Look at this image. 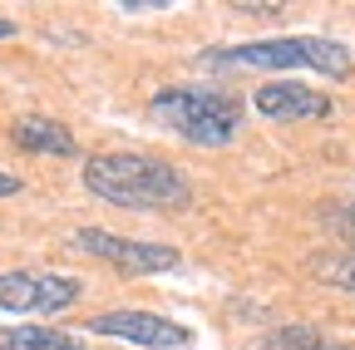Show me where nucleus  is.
Instances as JSON below:
<instances>
[{
    "instance_id": "nucleus-6",
    "label": "nucleus",
    "mask_w": 355,
    "mask_h": 350,
    "mask_svg": "<svg viewBox=\"0 0 355 350\" xmlns=\"http://www.w3.org/2000/svg\"><path fill=\"white\" fill-rule=\"evenodd\" d=\"M94 335H114V340H133V345H148V350H178V345H193V331L178 326L158 311H104L89 321Z\"/></svg>"
},
{
    "instance_id": "nucleus-11",
    "label": "nucleus",
    "mask_w": 355,
    "mask_h": 350,
    "mask_svg": "<svg viewBox=\"0 0 355 350\" xmlns=\"http://www.w3.org/2000/svg\"><path fill=\"white\" fill-rule=\"evenodd\" d=\"M311 272H316L326 286L355 291V252H321V256H311Z\"/></svg>"
},
{
    "instance_id": "nucleus-3",
    "label": "nucleus",
    "mask_w": 355,
    "mask_h": 350,
    "mask_svg": "<svg viewBox=\"0 0 355 350\" xmlns=\"http://www.w3.org/2000/svg\"><path fill=\"white\" fill-rule=\"evenodd\" d=\"M202 69H316L326 79L350 74V50L326 35H277L252 40V45H222L198 55Z\"/></svg>"
},
{
    "instance_id": "nucleus-7",
    "label": "nucleus",
    "mask_w": 355,
    "mask_h": 350,
    "mask_svg": "<svg viewBox=\"0 0 355 350\" xmlns=\"http://www.w3.org/2000/svg\"><path fill=\"white\" fill-rule=\"evenodd\" d=\"M252 104L272 123H306V119H326L331 114V99L321 89H311V84H261Z\"/></svg>"
},
{
    "instance_id": "nucleus-1",
    "label": "nucleus",
    "mask_w": 355,
    "mask_h": 350,
    "mask_svg": "<svg viewBox=\"0 0 355 350\" xmlns=\"http://www.w3.org/2000/svg\"><path fill=\"white\" fill-rule=\"evenodd\" d=\"M84 188L109 207L128 212H178L193 202V183L148 153H94L84 158Z\"/></svg>"
},
{
    "instance_id": "nucleus-13",
    "label": "nucleus",
    "mask_w": 355,
    "mask_h": 350,
    "mask_svg": "<svg viewBox=\"0 0 355 350\" xmlns=\"http://www.w3.org/2000/svg\"><path fill=\"white\" fill-rule=\"evenodd\" d=\"M336 222H340V227H345V232H350V237H355V202H350V207H345V212H340V217H336Z\"/></svg>"
},
{
    "instance_id": "nucleus-4",
    "label": "nucleus",
    "mask_w": 355,
    "mask_h": 350,
    "mask_svg": "<svg viewBox=\"0 0 355 350\" xmlns=\"http://www.w3.org/2000/svg\"><path fill=\"white\" fill-rule=\"evenodd\" d=\"M84 281L60 277V272H0V311L20 316H55L79 301Z\"/></svg>"
},
{
    "instance_id": "nucleus-14",
    "label": "nucleus",
    "mask_w": 355,
    "mask_h": 350,
    "mask_svg": "<svg viewBox=\"0 0 355 350\" xmlns=\"http://www.w3.org/2000/svg\"><path fill=\"white\" fill-rule=\"evenodd\" d=\"M15 35V20H6V15H0V40H10Z\"/></svg>"
},
{
    "instance_id": "nucleus-2",
    "label": "nucleus",
    "mask_w": 355,
    "mask_h": 350,
    "mask_svg": "<svg viewBox=\"0 0 355 350\" xmlns=\"http://www.w3.org/2000/svg\"><path fill=\"white\" fill-rule=\"evenodd\" d=\"M148 114L168 134L188 139L198 148H222L242 128V99L227 89H207V84H173V89L148 99Z\"/></svg>"
},
{
    "instance_id": "nucleus-10",
    "label": "nucleus",
    "mask_w": 355,
    "mask_h": 350,
    "mask_svg": "<svg viewBox=\"0 0 355 350\" xmlns=\"http://www.w3.org/2000/svg\"><path fill=\"white\" fill-rule=\"evenodd\" d=\"M257 350H350V345H340V340L321 335L316 326H282V331L266 335Z\"/></svg>"
},
{
    "instance_id": "nucleus-5",
    "label": "nucleus",
    "mask_w": 355,
    "mask_h": 350,
    "mask_svg": "<svg viewBox=\"0 0 355 350\" xmlns=\"http://www.w3.org/2000/svg\"><path fill=\"white\" fill-rule=\"evenodd\" d=\"M74 247L89 252V256H99V261H109V267H119V272H128V277H148V272H173L178 267V247L119 237V232H104V227H79Z\"/></svg>"
},
{
    "instance_id": "nucleus-12",
    "label": "nucleus",
    "mask_w": 355,
    "mask_h": 350,
    "mask_svg": "<svg viewBox=\"0 0 355 350\" xmlns=\"http://www.w3.org/2000/svg\"><path fill=\"white\" fill-rule=\"evenodd\" d=\"M10 193H20V178H15V173H6V168H0V198H10Z\"/></svg>"
},
{
    "instance_id": "nucleus-8",
    "label": "nucleus",
    "mask_w": 355,
    "mask_h": 350,
    "mask_svg": "<svg viewBox=\"0 0 355 350\" xmlns=\"http://www.w3.org/2000/svg\"><path fill=\"white\" fill-rule=\"evenodd\" d=\"M10 139L25 148V153H50V158H74L79 143L74 134L60 123V119H44V114H25L15 128H10Z\"/></svg>"
},
{
    "instance_id": "nucleus-9",
    "label": "nucleus",
    "mask_w": 355,
    "mask_h": 350,
    "mask_svg": "<svg viewBox=\"0 0 355 350\" xmlns=\"http://www.w3.org/2000/svg\"><path fill=\"white\" fill-rule=\"evenodd\" d=\"M0 350H84V340L69 331H50V326H6Z\"/></svg>"
}]
</instances>
